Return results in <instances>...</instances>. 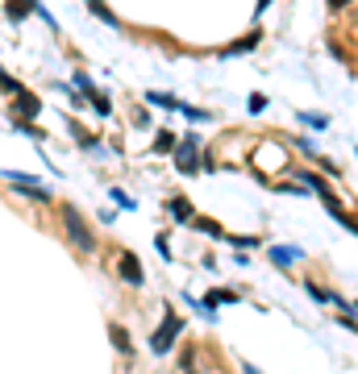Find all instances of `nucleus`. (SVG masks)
<instances>
[{"mask_svg": "<svg viewBox=\"0 0 358 374\" xmlns=\"http://www.w3.org/2000/svg\"><path fill=\"white\" fill-rule=\"evenodd\" d=\"M88 5H92V9H96V17H105V21H109V25H113V21H117V17H113V13H109V9H105V5H100V0H88Z\"/></svg>", "mask_w": 358, "mask_h": 374, "instance_id": "11", "label": "nucleus"}, {"mask_svg": "<svg viewBox=\"0 0 358 374\" xmlns=\"http://www.w3.org/2000/svg\"><path fill=\"white\" fill-rule=\"evenodd\" d=\"M171 217H179V221H192V204H188V200H171Z\"/></svg>", "mask_w": 358, "mask_h": 374, "instance_id": "8", "label": "nucleus"}, {"mask_svg": "<svg viewBox=\"0 0 358 374\" xmlns=\"http://www.w3.org/2000/svg\"><path fill=\"white\" fill-rule=\"evenodd\" d=\"M179 333H183V316L167 312V320H163L155 333H150V349H155V353H167V349H171V341H175Z\"/></svg>", "mask_w": 358, "mask_h": 374, "instance_id": "2", "label": "nucleus"}, {"mask_svg": "<svg viewBox=\"0 0 358 374\" xmlns=\"http://www.w3.org/2000/svg\"><path fill=\"white\" fill-rule=\"evenodd\" d=\"M117 271H121V279H125L129 287H142V266H138V258H133V254H121Z\"/></svg>", "mask_w": 358, "mask_h": 374, "instance_id": "4", "label": "nucleus"}, {"mask_svg": "<svg viewBox=\"0 0 358 374\" xmlns=\"http://www.w3.org/2000/svg\"><path fill=\"white\" fill-rule=\"evenodd\" d=\"M5 179L17 183V191H25V196H34V200H50V187H42L38 179H29V175H21V171H5Z\"/></svg>", "mask_w": 358, "mask_h": 374, "instance_id": "3", "label": "nucleus"}, {"mask_svg": "<svg viewBox=\"0 0 358 374\" xmlns=\"http://www.w3.org/2000/svg\"><path fill=\"white\" fill-rule=\"evenodd\" d=\"M63 225H67V237H71L84 254H92V250H96V233L88 229V221L79 217L75 208H63Z\"/></svg>", "mask_w": 358, "mask_h": 374, "instance_id": "1", "label": "nucleus"}, {"mask_svg": "<svg viewBox=\"0 0 358 374\" xmlns=\"http://www.w3.org/2000/svg\"><path fill=\"white\" fill-rule=\"evenodd\" d=\"M246 374H259V370H254V366H246Z\"/></svg>", "mask_w": 358, "mask_h": 374, "instance_id": "12", "label": "nucleus"}, {"mask_svg": "<svg viewBox=\"0 0 358 374\" xmlns=\"http://www.w3.org/2000/svg\"><path fill=\"white\" fill-rule=\"evenodd\" d=\"M109 337H113V341H117V349H121V353H125V358H133V341H129V333H125V329H121V325H109Z\"/></svg>", "mask_w": 358, "mask_h": 374, "instance_id": "6", "label": "nucleus"}, {"mask_svg": "<svg viewBox=\"0 0 358 374\" xmlns=\"http://www.w3.org/2000/svg\"><path fill=\"white\" fill-rule=\"evenodd\" d=\"M179 370H183V374H200V370H196V349L179 353Z\"/></svg>", "mask_w": 358, "mask_h": 374, "instance_id": "9", "label": "nucleus"}, {"mask_svg": "<svg viewBox=\"0 0 358 374\" xmlns=\"http://www.w3.org/2000/svg\"><path fill=\"white\" fill-rule=\"evenodd\" d=\"M196 150H200V142H196V137H188V142L179 146V167H183L188 175H192V171H200V163H196Z\"/></svg>", "mask_w": 358, "mask_h": 374, "instance_id": "5", "label": "nucleus"}, {"mask_svg": "<svg viewBox=\"0 0 358 374\" xmlns=\"http://www.w3.org/2000/svg\"><path fill=\"white\" fill-rule=\"evenodd\" d=\"M271 258H275L279 266H292V262L300 258V250H296V245H275V250H271Z\"/></svg>", "mask_w": 358, "mask_h": 374, "instance_id": "7", "label": "nucleus"}, {"mask_svg": "<svg viewBox=\"0 0 358 374\" xmlns=\"http://www.w3.org/2000/svg\"><path fill=\"white\" fill-rule=\"evenodd\" d=\"M9 5H13V17H25L34 9V0H9Z\"/></svg>", "mask_w": 358, "mask_h": 374, "instance_id": "10", "label": "nucleus"}]
</instances>
